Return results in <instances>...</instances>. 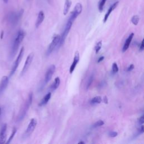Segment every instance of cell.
<instances>
[{"mask_svg":"<svg viewBox=\"0 0 144 144\" xmlns=\"http://www.w3.org/2000/svg\"><path fill=\"white\" fill-rule=\"evenodd\" d=\"M37 119L35 118L32 119L30 121V122H29L28 124L27 128L26 129L25 132H24V135L23 136V137L24 138H28L31 135V134L34 131H35L37 126Z\"/></svg>","mask_w":144,"mask_h":144,"instance_id":"5","label":"cell"},{"mask_svg":"<svg viewBox=\"0 0 144 144\" xmlns=\"http://www.w3.org/2000/svg\"><path fill=\"white\" fill-rule=\"evenodd\" d=\"M112 70H113V72L114 73H116L118 72L119 68L116 63H114L113 65H112Z\"/></svg>","mask_w":144,"mask_h":144,"instance_id":"27","label":"cell"},{"mask_svg":"<svg viewBox=\"0 0 144 144\" xmlns=\"http://www.w3.org/2000/svg\"><path fill=\"white\" fill-rule=\"evenodd\" d=\"M3 1L5 2V4H7V2H8V1H9V0H3Z\"/></svg>","mask_w":144,"mask_h":144,"instance_id":"35","label":"cell"},{"mask_svg":"<svg viewBox=\"0 0 144 144\" xmlns=\"http://www.w3.org/2000/svg\"><path fill=\"white\" fill-rule=\"evenodd\" d=\"M7 124H5L2 126L1 131H0V144L5 143L6 138Z\"/></svg>","mask_w":144,"mask_h":144,"instance_id":"12","label":"cell"},{"mask_svg":"<svg viewBox=\"0 0 144 144\" xmlns=\"http://www.w3.org/2000/svg\"><path fill=\"white\" fill-rule=\"evenodd\" d=\"M60 78L57 77L55 79V81L53 83V84L51 85V91H55V90H56L59 86H60Z\"/></svg>","mask_w":144,"mask_h":144,"instance_id":"19","label":"cell"},{"mask_svg":"<svg viewBox=\"0 0 144 144\" xmlns=\"http://www.w3.org/2000/svg\"><path fill=\"white\" fill-rule=\"evenodd\" d=\"M143 48H144V43H143V40H142L140 46V50L141 51H142L143 50Z\"/></svg>","mask_w":144,"mask_h":144,"instance_id":"31","label":"cell"},{"mask_svg":"<svg viewBox=\"0 0 144 144\" xmlns=\"http://www.w3.org/2000/svg\"><path fill=\"white\" fill-rule=\"evenodd\" d=\"M56 69V67L55 65H51L50 67L48 68L47 72L46 73L45 77V83L47 84L50 81L52 77L53 74H54Z\"/></svg>","mask_w":144,"mask_h":144,"instance_id":"10","label":"cell"},{"mask_svg":"<svg viewBox=\"0 0 144 144\" xmlns=\"http://www.w3.org/2000/svg\"><path fill=\"white\" fill-rule=\"evenodd\" d=\"M23 14V10L19 11V12H18V13H10L8 16L9 21L13 24H16L19 21V20H20V19L21 18Z\"/></svg>","mask_w":144,"mask_h":144,"instance_id":"8","label":"cell"},{"mask_svg":"<svg viewBox=\"0 0 144 144\" xmlns=\"http://www.w3.org/2000/svg\"><path fill=\"white\" fill-rule=\"evenodd\" d=\"M9 83V78L7 76H4L2 78L1 82H0V95L5 91Z\"/></svg>","mask_w":144,"mask_h":144,"instance_id":"13","label":"cell"},{"mask_svg":"<svg viewBox=\"0 0 144 144\" xmlns=\"http://www.w3.org/2000/svg\"><path fill=\"white\" fill-rule=\"evenodd\" d=\"M16 132H17V129L16 128H14L13 129V131H12V133L11 134V135L10 136V137L8 139V140H7V143H10L11 141H12V140H13L14 137L15 136V134L16 133Z\"/></svg>","mask_w":144,"mask_h":144,"instance_id":"24","label":"cell"},{"mask_svg":"<svg viewBox=\"0 0 144 144\" xmlns=\"http://www.w3.org/2000/svg\"><path fill=\"white\" fill-rule=\"evenodd\" d=\"M104 59V56H101L99 58L98 60H97V63H100V62H102V61Z\"/></svg>","mask_w":144,"mask_h":144,"instance_id":"33","label":"cell"},{"mask_svg":"<svg viewBox=\"0 0 144 144\" xmlns=\"http://www.w3.org/2000/svg\"><path fill=\"white\" fill-rule=\"evenodd\" d=\"M32 101L33 93L32 92H31L28 95V98L26 99L25 102H24L23 106H22L18 114V116L17 117L16 120L18 122H20L22 120H23V119L24 118V117H25L29 108H30V106L32 105Z\"/></svg>","mask_w":144,"mask_h":144,"instance_id":"2","label":"cell"},{"mask_svg":"<svg viewBox=\"0 0 144 144\" xmlns=\"http://www.w3.org/2000/svg\"><path fill=\"white\" fill-rule=\"evenodd\" d=\"M104 124V122L102 120H99L98 121H97L96 123H95L93 126H92V127L93 128H97L99 127H100Z\"/></svg>","mask_w":144,"mask_h":144,"instance_id":"26","label":"cell"},{"mask_svg":"<svg viewBox=\"0 0 144 144\" xmlns=\"http://www.w3.org/2000/svg\"><path fill=\"white\" fill-rule=\"evenodd\" d=\"M60 40V36L59 35H55L52 38V42L49 45L48 48L46 51V55L48 56L52 53L56 48L57 47V46L59 44Z\"/></svg>","mask_w":144,"mask_h":144,"instance_id":"4","label":"cell"},{"mask_svg":"<svg viewBox=\"0 0 144 144\" xmlns=\"http://www.w3.org/2000/svg\"><path fill=\"white\" fill-rule=\"evenodd\" d=\"M118 4H119V2L117 1V2H116L115 3H114L113 5H112L110 6L108 11H107V13H106L105 15L104 20H103L104 23H105V22L107 21V20H108L109 17L110 16V15L111 14V13H112V11H113L115 9L117 6H118Z\"/></svg>","mask_w":144,"mask_h":144,"instance_id":"14","label":"cell"},{"mask_svg":"<svg viewBox=\"0 0 144 144\" xmlns=\"http://www.w3.org/2000/svg\"><path fill=\"white\" fill-rule=\"evenodd\" d=\"M73 23L72 21H70L69 20H68V21H67V24H66L65 26L64 30V31H63V32L62 33V35L60 36V42H59V44L57 48H59L61 46H62L63 44H64L65 39H66V38H67L68 33H69V32L70 29H71Z\"/></svg>","mask_w":144,"mask_h":144,"instance_id":"3","label":"cell"},{"mask_svg":"<svg viewBox=\"0 0 144 144\" xmlns=\"http://www.w3.org/2000/svg\"><path fill=\"white\" fill-rule=\"evenodd\" d=\"M104 83L105 82H102L100 83V84L99 87H103V86H104Z\"/></svg>","mask_w":144,"mask_h":144,"instance_id":"34","label":"cell"},{"mask_svg":"<svg viewBox=\"0 0 144 144\" xmlns=\"http://www.w3.org/2000/svg\"><path fill=\"white\" fill-rule=\"evenodd\" d=\"M78 143L79 144H80V143H84V142H83V141H80V142H78Z\"/></svg>","mask_w":144,"mask_h":144,"instance_id":"36","label":"cell"},{"mask_svg":"<svg viewBox=\"0 0 144 144\" xmlns=\"http://www.w3.org/2000/svg\"><path fill=\"white\" fill-rule=\"evenodd\" d=\"M133 36H134V33H132L131 35L128 36V37L127 38V39L126 40L125 42H124V44L123 45V47L122 48V51L123 52H126V51L128 50V48L130 47V43L131 42L132 40V39L133 38Z\"/></svg>","mask_w":144,"mask_h":144,"instance_id":"15","label":"cell"},{"mask_svg":"<svg viewBox=\"0 0 144 144\" xmlns=\"http://www.w3.org/2000/svg\"><path fill=\"white\" fill-rule=\"evenodd\" d=\"M101 47H102V41H100L96 44V45L95 47V50L96 54L97 53H98L99 52V51H100Z\"/></svg>","mask_w":144,"mask_h":144,"instance_id":"25","label":"cell"},{"mask_svg":"<svg viewBox=\"0 0 144 144\" xmlns=\"http://www.w3.org/2000/svg\"><path fill=\"white\" fill-rule=\"evenodd\" d=\"M103 101L104 103H105L106 104H107L108 103V99L107 98V97L105 96L104 97V99H103Z\"/></svg>","mask_w":144,"mask_h":144,"instance_id":"32","label":"cell"},{"mask_svg":"<svg viewBox=\"0 0 144 144\" xmlns=\"http://www.w3.org/2000/svg\"><path fill=\"white\" fill-rule=\"evenodd\" d=\"M94 79V74H92L89 77V78L87 79V83H86V90H88L89 89V88L91 86V84L92 83V82H93V80Z\"/></svg>","mask_w":144,"mask_h":144,"instance_id":"20","label":"cell"},{"mask_svg":"<svg viewBox=\"0 0 144 144\" xmlns=\"http://www.w3.org/2000/svg\"><path fill=\"white\" fill-rule=\"evenodd\" d=\"M1 108H0V114H1Z\"/></svg>","mask_w":144,"mask_h":144,"instance_id":"37","label":"cell"},{"mask_svg":"<svg viewBox=\"0 0 144 144\" xmlns=\"http://www.w3.org/2000/svg\"><path fill=\"white\" fill-rule=\"evenodd\" d=\"M44 19H45V14L43 11H41L39 12L37 19L36 23V27L38 28L39 26H40L42 23L43 22Z\"/></svg>","mask_w":144,"mask_h":144,"instance_id":"16","label":"cell"},{"mask_svg":"<svg viewBox=\"0 0 144 144\" xmlns=\"http://www.w3.org/2000/svg\"><path fill=\"white\" fill-rule=\"evenodd\" d=\"M79 61V53L78 51H76L75 53L74 59H73V62L70 67L69 72L70 74H72V73L74 72L75 68V67H76Z\"/></svg>","mask_w":144,"mask_h":144,"instance_id":"11","label":"cell"},{"mask_svg":"<svg viewBox=\"0 0 144 144\" xmlns=\"http://www.w3.org/2000/svg\"><path fill=\"white\" fill-rule=\"evenodd\" d=\"M106 1L107 0H100L99 1L98 4V8H99V10L100 12H102L103 11L104 7L105 6V4Z\"/></svg>","mask_w":144,"mask_h":144,"instance_id":"22","label":"cell"},{"mask_svg":"<svg viewBox=\"0 0 144 144\" xmlns=\"http://www.w3.org/2000/svg\"><path fill=\"white\" fill-rule=\"evenodd\" d=\"M51 97V92H48L47 94H46L45 96L43 97V98L42 99V100L40 102V104H38V105L40 106H42L43 105H45L46 104H47L48 101L50 100Z\"/></svg>","mask_w":144,"mask_h":144,"instance_id":"17","label":"cell"},{"mask_svg":"<svg viewBox=\"0 0 144 144\" xmlns=\"http://www.w3.org/2000/svg\"><path fill=\"white\" fill-rule=\"evenodd\" d=\"M24 47H21V48L20 49V52H19V53L18 54V57H17L16 59L15 60V62H14V64L13 65V67L11 68V72L10 73V76L12 77L13 75L14 74V73H15V72L16 71L19 65V64L21 62L22 58L23 57V55H24Z\"/></svg>","mask_w":144,"mask_h":144,"instance_id":"6","label":"cell"},{"mask_svg":"<svg viewBox=\"0 0 144 144\" xmlns=\"http://www.w3.org/2000/svg\"><path fill=\"white\" fill-rule=\"evenodd\" d=\"M25 36V33L23 30L19 31L14 39V41L12 46L10 54V59H13L17 53L19 46L24 40Z\"/></svg>","mask_w":144,"mask_h":144,"instance_id":"1","label":"cell"},{"mask_svg":"<svg viewBox=\"0 0 144 144\" xmlns=\"http://www.w3.org/2000/svg\"><path fill=\"white\" fill-rule=\"evenodd\" d=\"M134 68H135V67H134V65L133 64H131L127 68V71L128 72L132 71V70L134 69Z\"/></svg>","mask_w":144,"mask_h":144,"instance_id":"30","label":"cell"},{"mask_svg":"<svg viewBox=\"0 0 144 144\" xmlns=\"http://www.w3.org/2000/svg\"><path fill=\"white\" fill-rule=\"evenodd\" d=\"M138 124H141V125H142V124H143L144 123V116L143 115L141 116L140 118L138 119Z\"/></svg>","mask_w":144,"mask_h":144,"instance_id":"29","label":"cell"},{"mask_svg":"<svg viewBox=\"0 0 144 144\" xmlns=\"http://www.w3.org/2000/svg\"><path fill=\"white\" fill-rule=\"evenodd\" d=\"M139 20H140V18H139V16L138 15H134L131 19V22L132 23L133 25H137Z\"/></svg>","mask_w":144,"mask_h":144,"instance_id":"23","label":"cell"},{"mask_svg":"<svg viewBox=\"0 0 144 144\" xmlns=\"http://www.w3.org/2000/svg\"><path fill=\"white\" fill-rule=\"evenodd\" d=\"M72 1L70 0H65L64 10H63V14L64 15H66L69 11V9L72 5Z\"/></svg>","mask_w":144,"mask_h":144,"instance_id":"18","label":"cell"},{"mask_svg":"<svg viewBox=\"0 0 144 144\" xmlns=\"http://www.w3.org/2000/svg\"><path fill=\"white\" fill-rule=\"evenodd\" d=\"M34 57V54L33 53H31L29 54L28 57H26V59L25 60V64H24V67L23 68V69L21 70V76H23V75L25 74V73L27 72V70H28L29 67L31 65L32 63V61L33 60Z\"/></svg>","mask_w":144,"mask_h":144,"instance_id":"9","label":"cell"},{"mask_svg":"<svg viewBox=\"0 0 144 144\" xmlns=\"http://www.w3.org/2000/svg\"><path fill=\"white\" fill-rule=\"evenodd\" d=\"M101 101H102V98L101 96H96L91 99V104L92 105L96 104H100Z\"/></svg>","mask_w":144,"mask_h":144,"instance_id":"21","label":"cell"},{"mask_svg":"<svg viewBox=\"0 0 144 144\" xmlns=\"http://www.w3.org/2000/svg\"><path fill=\"white\" fill-rule=\"evenodd\" d=\"M109 135L111 137H116L118 136V133L115 131H110L109 133Z\"/></svg>","mask_w":144,"mask_h":144,"instance_id":"28","label":"cell"},{"mask_svg":"<svg viewBox=\"0 0 144 144\" xmlns=\"http://www.w3.org/2000/svg\"><path fill=\"white\" fill-rule=\"evenodd\" d=\"M82 5L78 2L75 5V7L74 9H73V11L72 12L71 14H70V15L69 16V18L68 20L72 21L73 23L74 21L78 16L82 13Z\"/></svg>","mask_w":144,"mask_h":144,"instance_id":"7","label":"cell"}]
</instances>
